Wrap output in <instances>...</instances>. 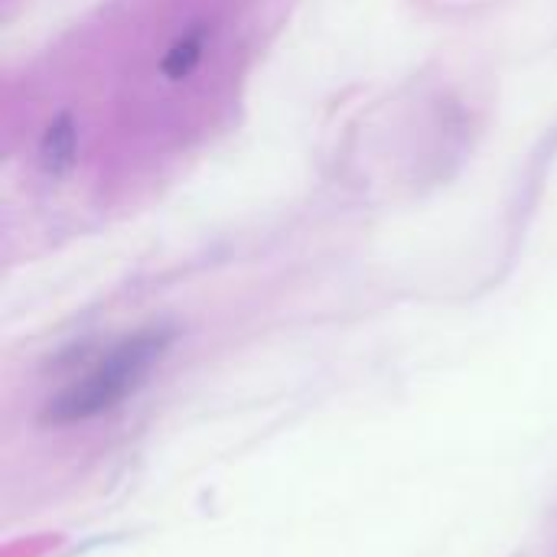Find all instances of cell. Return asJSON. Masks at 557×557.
<instances>
[{
  "instance_id": "2",
  "label": "cell",
  "mask_w": 557,
  "mask_h": 557,
  "mask_svg": "<svg viewBox=\"0 0 557 557\" xmlns=\"http://www.w3.org/2000/svg\"><path fill=\"white\" fill-rule=\"evenodd\" d=\"M39 153H42V163H46L49 173H62L72 163V153H75V127H72V121L65 114L49 124V131L42 134Z\"/></svg>"
},
{
  "instance_id": "1",
  "label": "cell",
  "mask_w": 557,
  "mask_h": 557,
  "mask_svg": "<svg viewBox=\"0 0 557 557\" xmlns=\"http://www.w3.org/2000/svg\"><path fill=\"white\" fill-rule=\"evenodd\" d=\"M166 349H170V333H163V330H147V333L124 339L88 375H82L75 385H69L62 395H55L46 405L42 421L46 424H78V421H91V418L117 408L124 398H131L147 382V375L157 369V362L166 356Z\"/></svg>"
},
{
  "instance_id": "3",
  "label": "cell",
  "mask_w": 557,
  "mask_h": 557,
  "mask_svg": "<svg viewBox=\"0 0 557 557\" xmlns=\"http://www.w3.org/2000/svg\"><path fill=\"white\" fill-rule=\"evenodd\" d=\"M202 42H206V33L202 29H196V33L183 36L180 42H173V49L163 59V75L173 78V82L176 78H186L199 65V59H202Z\"/></svg>"
}]
</instances>
